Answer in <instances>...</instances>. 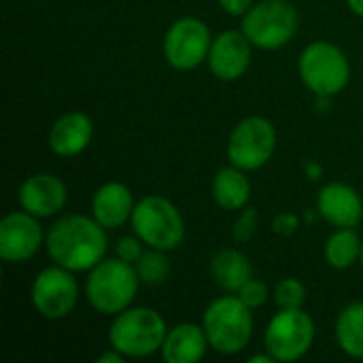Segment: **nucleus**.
Wrapping results in <instances>:
<instances>
[{
	"label": "nucleus",
	"mask_w": 363,
	"mask_h": 363,
	"mask_svg": "<svg viewBox=\"0 0 363 363\" xmlns=\"http://www.w3.org/2000/svg\"><path fill=\"white\" fill-rule=\"evenodd\" d=\"M104 230L106 228H102L94 217L66 215L51 225L45 238L47 253L57 266L70 272L91 270L106 253Z\"/></svg>",
	"instance_id": "obj_1"
},
{
	"label": "nucleus",
	"mask_w": 363,
	"mask_h": 363,
	"mask_svg": "<svg viewBox=\"0 0 363 363\" xmlns=\"http://www.w3.org/2000/svg\"><path fill=\"white\" fill-rule=\"evenodd\" d=\"M166 334V321L157 311L136 306L115 315V321L108 330V342L111 349L119 351L123 357L143 359L162 351Z\"/></svg>",
	"instance_id": "obj_2"
},
{
	"label": "nucleus",
	"mask_w": 363,
	"mask_h": 363,
	"mask_svg": "<svg viewBox=\"0 0 363 363\" xmlns=\"http://www.w3.org/2000/svg\"><path fill=\"white\" fill-rule=\"evenodd\" d=\"M202 328L213 351L221 355H236L251 342L253 315L238 296H221L204 311Z\"/></svg>",
	"instance_id": "obj_3"
},
{
	"label": "nucleus",
	"mask_w": 363,
	"mask_h": 363,
	"mask_svg": "<svg viewBox=\"0 0 363 363\" xmlns=\"http://www.w3.org/2000/svg\"><path fill=\"white\" fill-rule=\"evenodd\" d=\"M140 285L136 266L130 262L102 259L96 268L89 270L85 294L89 304L102 315H119L130 308Z\"/></svg>",
	"instance_id": "obj_4"
},
{
	"label": "nucleus",
	"mask_w": 363,
	"mask_h": 363,
	"mask_svg": "<svg viewBox=\"0 0 363 363\" xmlns=\"http://www.w3.org/2000/svg\"><path fill=\"white\" fill-rule=\"evenodd\" d=\"M130 221L136 236L149 249L172 251L185 238L183 215L164 196H147L140 202H136Z\"/></svg>",
	"instance_id": "obj_5"
},
{
	"label": "nucleus",
	"mask_w": 363,
	"mask_h": 363,
	"mask_svg": "<svg viewBox=\"0 0 363 363\" xmlns=\"http://www.w3.org/2000/svg\"><path fill=\"white\" fill-rule=\"evenodd\" d=\"M302 83L315 96H336L340 94L351 79V64L345 51L328 40L311 43L298 62Z\"/></svg>",
	"instance_id": "obj_6"
},
{
	"label": "nucleus",
	"mask_w": 363,
	"mask_h": 363,
	"mask_svg": "<svg viewBox=\"0 0 363 363\" xmlns=\"http://www.w3.org/2000/svg\"><path fill=\"white\" fill-rule=\"evenodd\" d=\"M300 15L289 0H262L242 15V32L266 51L285 47L298 32Z\"/></svg>",
	"instance_id": "obj_7"
},
{
	"label": "nucleus",
	"mask_w": 363,
	"mask_h": 363,
	"mask_svg": "<svg viewBox=\"0 0 363 363\" xmlns=\"http://www.w3.org/2000/svg\"><path fill=\"white\" fill-rule=\"evenodd\" d=\"M315 342V321L302 308H281L266 328L264 345L274 362L302 359Z\"/></svg>",
	"instance_id": "obj_8"
},
{
	"label": "nucleus",
	"mask_w": 363,
	"mask_h": 363,
	"mask_svg": "<svg viewBox=\"0 0 363 363\" xmlns=\"http://www.w3.org/2000/svg\"><path fill=\"white\" fill-rule=\"evenodd\" d=\"M277 149V130L270 119L253 115L242 119L230 134L228 160L232 166L251 172L266 166Z\"/></svg>",
	"instance_id": "obj_9"
},
{
	"label": "nucleus",
	"mask_w": 363,
	"mask_h": 363,
	"mask_svg": "<svg viewBox=\"0 0 363 363\" xmlns=\"http://www.w3.org/2000/svg\"><path fill=\"white\" fill-rule=\"evenodd\" d=\"M211 45L213 36L202 19L181 17L164 36V57L177 70H194L208 57Z\"/></svg>",
	"instance_id": "obj_10"
},
{
	"label": "nucleus",
	"mask_w": 363,
	"mask_h": 363,
	"mask_svg": "<svg viewBox=\"0 0 363 363\" xmlns=\"http://www.w3.org/2000/svg\"><path fill=\"white\" fill-rule=\"evenodd\" d=\"M72 274L74 272L55 264L34 279L32 304L40 317L57 321L72 313L79 300V285Z\"/></svg>",
	"instance_id": "obj_11"
},
{
	"label": "nucleus",
	"mask_w": 363,
	"mask_h": 363,
	"mask_svg": "<svg viewBox=\"0 0 363 363\" xmlns=\"http://www.w3.org/2000/svg\"><path fill=\"white\" fill-rule=\"evenodd\" d=\"M38 217L28 211H15L0 221V257L6 264H23L43 245V228Z\"/></svg>",
	"instance_id": "obj_12"
},
{
	"label": "nucleus",
	"mask_w": 363,
	"mask_h": 363,
	"mask_svg": "<svg viewBox=\"0 0 363 363\" xmlns=\"http://www.w3.org/2000/svg\"><path fill=\"white\" fill-rule=\"evenodd\" d=\"M251 47L253 43L247 38L242 30H225L217 38H213L208 51V68L221 81L240 79L251 64Z\"/></svg>",
	"instance_id": "obj_13"
},
{
	"label": "nucleus",
	"mask_w": 363,
	"mask_h": 363,
	"mask_svg": "<svg viewBox=\"0 0 363 363\" xmlns=\"http://www.w3.org/2000/svg\"><path fill=\"white\" fill-rule=\"evenodd\" d=\"M66 202H68V189L64 181L49 172L32 174L19 187L21 208L38 219L57 215L60 211H64Z\"/></svg>",
	"instance_id": "obj_14"
},
{
	"label": "nucleus",
	"mask_w": 363,
	"mask_h": 363,
	"mask_svg": "<svg viewBox=\"0 0 363 363\" xmlns=\"http://www.w3.org/2000/svg\"><path fill=\"white\" fill-rule=\"evenodd\" d=\"M317 213L336 228H355L363 219V202L351 185L328 183L317 196Z\"/></svg>",
	"instance_id": "obj_15"
},
{
	"label": "nucleus",
	"mask_w": 363,
	"mask_h": 363,
	"mask_svg": "<svg viewBox=\"0 0 363 363\" xmlns=\"http://www.w3.org/2000/svg\"><path fill=\"white\" fill-rule=\"evenodd\" d=\"M134 206L136 204H134V196L130 187L119 181H111L98 187V191L94 194L91 215L102 228L115 230L123 225L128 219H132Z\"/></svg>",
	"instance_id": "obj_16"
},
{
	"label": "nucleus",
	"mask_w": 363,
	"mask_h": 363,
	"mask_svg": "<svg viewBox=\"0 0 363 363\" xmlns=\"http://www.w3.org/2000/svg\"><path fill=\"white\" fill-rule=\"evenodd\" d=\"M94 134V121L81 111L62 115L49 132V147L60 157H72L85 151Z\"/></svg>",
	"instance_id": "obj_17"
},
{
	"label": "nucleus",
	"mask_w": 363,
	"mask_h": 363,
	"mask_svg": "<svg viewBox=\"0 0 363 363\" xmlns=\"http://www.w3.org/2000/svg\"><path fill=\"white\" fill-rule=\"evenodd\" d=\"M208 347L211 345L202 325L179 323L168 330L160 353L166 363H198L204 357Z\"/></svg>",
	"instance_id": "obj_18"
},
{
	"label": "nucleus",
	"mask_w": 363,
	"mask_h": 363,
	"mask_svg": "<svg viewBox=\"0 0 363 363\" xmlns=\"http://www.w3.org/2000/svg\"><path fill=\"white\" fill-rule=\"evenodd\" d=\"M211 274L223 291L238 294L242 285L253 279V266L238 249H221L211 259Z\"/></svg>",
	"instance_id": "obj_19"
},
{
	"label": "nucleus",
	"mask_w": 363,
	"mask_h": 363,
	"mask_svg": "<svg viewBox=\"0 0 363 363\" xmlns=\"http://www.w3.org/2000/svg\"><path fill=\"white\" fill-rule=\"evenodd\" d=\"M213 198L223 211H242L251 200V183L245 170L236 166L217 170L213 181Z\"/></svg>",
	"instance_id": "obj_20"
},
{
	"label": "nucleus",
	"mask_w": 363,
	"mask_h": 363,
	"mask_svg": "<svg viewBox=\"0 0 363 363\" xmlns=\"http://www.w3.org/2000/svg\"><path fill=\"white\" fill-rule=\"evenodd\" d=\"M336 342L355 359H363V302L345 306L336 319Z\"/></svg>",
	"instance_id": "obj_21"
},
{
	"label": "nucleus",
	"mask_w": 363,
	"mask_h": 363,
	"mask_svg": "<svg viewBox=\"0 0 363 363\" xmlns=\"http://www.w3.org/2000/svg\"><path fill=\"white\" fill-rule=\"evenodd\" d=\"M362 238L353 228H338L325 242V259L336 270L351 268L362 255Z\"/></svg>",
	"instance_id": "obj_22"
},
{
	"label": "nucleus",
	"mask_w": 363,
	"mask_h": 363,
	"mask_svg": "<svg viewBox=\"0 0 363 363\" xmlns=\"http://www.w3.org/2000/svg\"><path fill=\"white\" fill-rule=\"evenodd\" d=\"M134 266L140 277V283H147V285H162L170 272V262L166 257V251H160V249L145 251Z\"/></svg>",
	"instance_id": "obj_23"
},
{
	"label": "nucleus",
	"mask_w": 363,
	"mask_h": 363,
	"mask_svg": "<svg viewBox=\"0 0 363 363\" xmlns=\"http://www.w3.org/2000/svg\"><path fill=\"white\" fill-rule=\"evenodd\" d=\"M274 302L279 308H302L306 302V287L300 279H283L274 287Z\"/></svg>",
	"instance_id": "obj_24"
},
{
	"label": "nucleus",
	"mask_w": 363,
	"mask_h": 363,
	"mask_svg": "<svg viewBox=\"0 0 363 363\" xmlns=\"http://www.w3.org/2000/svg\"><path fill=\"white\" fill-rule=\"evenodd\" d=\"M257 225H259V215L253 206H245L242 213L236 217L234 221V230H232V236L238 245H245L249 242L255 234H257Z\"/></svg>",
	"instance_id": "obj_25"
},
{
	"label": "nucleus",
	"mask_w": 363,
	"mask_h": 363,
	"mask_svg": "<svg viewBox=\"0 0 363 363\" xmlns=\"http://www.w3.org/2000/svg\"><path fill=\"white\" fill-rule=\"evenodd\" d=\"M268 296H270L268 285H266V283H262V281H257V279L247 281V283L242 285V289L238 291V298H240V300H242L251 311H255V308L264 306V304H266V300H268Z\"/></svg>",
	"instance_id": "obj_26"
},
{
	"label": "nucleus",
	"mask_w": 363,
	"mask_h": 363,
	"mask_svg": "<svg viewBox=\"0 0 363 363\" xmlns=\"http://www.w3.org/2000/svg\"><path fill=\"white\" fill-rule=\"evenodd\" d=\"M143 240L138 236H123L119 242H117V257H121L123 262H130V264H136L140 259V255L145 253L143 251Z\"/></svg>",
	"instance_id": "obj_27"
},
{
	"label": "nucleus",
	"mask_w": 363,
	"mask_h": 363,
	"mask_svg": "<svg viewBox=\"0 0 363 363\" xmlns=\"http://www.w3.org/2000/svg\"><path fill=\"white\" fill-rule=\"evenodd\" d=\"M298 228H300V219L294 213H279L272 223V230L279 236H294L298 232Z\"/></svg>",
	"instance_id": "obj_28"
},
{
	"label": "nucleus",
	"mask_w": 363,
	"mask_h": 363,
	"mask_svg": "<svg viewBox=\"0 0 363 363\" xmlns=\"http://www.w3.org/2000/svg\"><path fill=\"white\" fill-rule=\"evenodd\" d=\"M221 4V9L234 17L238 15H245L251 6H253V0H217Z\"/></svg>",
	"instance_id": "obj_29"
},
{
	"label": "nucleus",
	"mask_w": 363,
	"mask_h": 363,
	"mask_svg": "<svg viewBox=\"0 0 363 363\" xmlns=\"http://www.w3.org/2000/svg\"><path fill=\"white\" fill-rule=\"evenodd\" d=\"M98 363H123V355L119 353V351H111V353H102L100 357H98Z\"/></svg>",
	"instance_id": "obj_30"
},
{
	"label": "nucleus",
	"mask_w": 363,
	"mask_h": 363,
	"mask_svg": "<svg viewBox=\"0 0 363 363\" xmlns=\"http://www.w3.org/2000/svg\"><path fill=\"white\" fill-rule=\"evenodd\" d=\"M347 4L357 17H363V0H347Z\"/></svg>",
	"instance_id": "obj_31"
},
{
	"label": "nucleus",
	"mask_w": 363,
	"mask_h": 363,
	"mask_svg": "<svg viewBox=\"0 0 363 363\" xmlns=\"http://www.w3.org/2000/svg\"><path fill=\"white\" fill-rule=\"evenodd\" d=\"M274 362V357L266 351L264 355H253L251 359H249V363H272Z\"/></svg>",
	"instance_id": "obj_32"
},
{
	"label": "nucleus",
	"mask_w": 363,
	"mask_h": 363,
	"mask_svg": "<svg viewBox=\"0 0 363 363\" xmlns=\"http://www.w3.org/2000/svg\"><path fill=\"white\" fill-rule=\"evenodd\" d=\"M330 98L332 96H317V108L319 111H328L330 108Z\"/></svg>",
	"instance_id": "obj_33"
},
{
	"label": "nucleus",
	"mask_w": 363,
	"mask_h": 363,
	"mask_svg": "<svg viewBox=\"0 0 363 363\" xmlns=\"http://www.w3.org/2000/svg\"><path fill=\"white\" fill-rule=\"evenodd\" d=\"M306 168H308V174H311V179H313V181H315V179H319V172H321V170H319V166H317V164H308Z\"/></svg>",
	"instance_id": "obj_34"
},
{
	"label": "nucleus",
	"mask_w": 363,
	"mask_h": 363,
	"mask_svg": "<svg viewBox=\"0 0 363 363\" xmlns=\"http://www.w3.org/2000/svg\"><path fill=\"white\" fill-rule=\"evenodd\" d=\"M359 262H362V266H363V242H362V255H359Z\"/></svg>",
	"instance_id": "obj_35"
}]
</instances>
